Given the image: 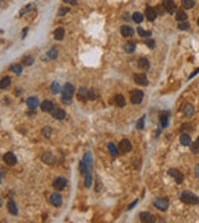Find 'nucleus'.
<instances>
[{"label": "nucleus", "mask_w": 199, "mask_h": 223, "mask_svg": "<svg viewBox=\"0 0 199 223\" xmlns=\"http://www.w3.org/2000/svg\"><path fill=\"white\" fill-rule=\"evenodd\" d=\"M26 104H28V107L30 109H35L36 107L39 105V99L36 97H30V98H28Z\"/></svg>", "instance_id": "nucleus-20"}, {"label": "nucleus", "mask_w": 199, "mask_h": 223, "mask_svg": "<svg viewBox=\"0 0 199 223\" xmlns=\"http://www.w3.org/2000/svg\"><path fill=\"white\" fill-rule=\"evenodd\" d=\"M0 206H1V198H0Z\"/></svg>", "instance_id": "nucleus-52"}, {"label": "nucleus", "mask_w": 199, "mask_h": 223, "mask_svg": "<svg viewBox=\"0 0 199 223\" xmlns=\"http://www.w3.org/2000/svg\"><path fill=\"white\" fill-rule=\"evenodd\" d=\"M183 113L186 117H192V115L194 114V108H193V105L192 104H186L183 107Z\"/></svg>", "instance_id": "nucleus-22"}, {"label": "nucleus", "mask_w": 199, "mask_h": 223, "mask_svg": "<svg viewBox=\"0 0 199 223\" xmlns=\"http://www.w3.org/2000/svg\"><path fill=\"white\" fill-rule=\"evenodd\" d=\"M118 149H120V151H121V153H123V154L129 153V151L132 150V144L129 143V140H127V139H123L122 142L120 143Z\"/></svg>", "instance_id": "nucleus-7"}, {"label": "nucleus", "mask_w": 199, "mask_h": 223, "mask_svg": "<svg viewBox=\"0 0 199 223\" xmlns=\"http://www.w3.org/2000/svg\"><path fill=\"white\" fill-rule=\"evenodd\" d=\"M64 36H65V30L62 29V27H59V29H56L55 30V32H54V37H55V40H62L64 39Z\"/></svg>", "instance_id": "nucleus-27"}, {"label": "nucleus", "mask_w": 199, "mask_h": 223, "mask_svg": "<svg viewBox=\"0 0 199 223\" xmlns=\"http://www.w3.org/2000/svg\"><path fill=\"white\" fill-rule=\"evenodd\" d=\"M61 89H62V88L60 87V84H59V83H56V82H54V83L51 84V92H52L54 94L61 92Z\"/></svg>", "instance_id": "nucleus-35"}, {"label": "nucleus", "mask_w": 199, "mask_h": 223, "mask_svg": "<svg viewBox=\"0 0 199 223\" xmlns=\"http://www.w3.org/2000/svg\"><path fill=\"white\" fill-rule=\"evenodd\" d=\"M43 161L47 165H52V164H55V158L51 154H44L43 155Z\"/></svg>", "instance_id": "nucleus-26"}, {"label": "nucleus", "mask_w": 199, "mask_h": 223, "mask_svg": "<svg viewBox=\"0 0 199 223\" xmlns=\"http://www.w3.org/2000/svg\"><path fill=\"white\" fill-rule=\"evenodd\" d=\"M153 203H154V207L161 210V211H167L168 206H169V201L167 198H157Z\"/></svg>", "instance_id": "nucleus-4"}, {"label": "nucleus", "mask_w": 199, "mask_h": 223, "mask_svg": "<svg viewBox=\"0 0 199 223\" xmlns=\"http://www.w3.org/2000/svg\"><path fill=\"white\" fill-rule=\"evenodd\" d=\"M189 27H190V25H189V22H187V21L178 22V29L182 30V31H187V30H189Z\"/></svg>", "instance_id": "nucleus-34"}, {"label": "nucleus", "mask_w": 199, "mask_h": 223, "mask_svg": "<svg viewBox=\"0 0 199 223\" xmlns=\"http://www.w3.org/2000/svg\"><path fill=\"white\" fill-rule=\"evenodd\" d=\"M77 98L81 99V101H88V89L85 87L80 88L79 93H77Z\"/></svg>", "instance_id": "nucleus-18"}, {"label": "nucleus", "mask_w": 199, "mask_h": 223, "mask_svg": "<svg viewBox=\"0 0 199 223\" xmlns=\"http://www.w3.org/2000/svg\"><path fill=\"white\" fill-rule=\"evenodd\" d=\"M10 70H11L14 73H16V74H20V73L22 72V66H21L20 63H14V64L10 66Z\"/></svg>", "instance_id": "nucleus-30"}, {"label": "nucleus", "mask_w": 199, "mask_h": 223, "mask_svg": "<svg viewBox=\"0 0 199 223\" xmlns=\"http://www.w3.org/2000/svg\"><path fill=\"white\" fill-rule=\"evenodd\" d=\"M22 63H24L25 66H30V64L34 63V59H32L31 56H25L24 60H22Z\"/></svg>", "instance_id": "nucleus-38"}, {"label": "nucleus", "mask_w": 199, "mask_h": 223, "mask_svg": "<svg viewBox=\"0 0 199 223\" xmlns=\"http://www.w3.org/2000/svg\"><path fill=\"white\" fill-rule=\"evenodd\" d=\"M75 94V87L71 83H66L64 88L61 89V97H62V102L64 103H70L71 98Z\"/></svg>", "instance_id": "nucleus-1"}, {"label": "nucleus", "mask_w": 199, "mask_h": 223, "mask_svg": "<svg viewBox=\"0 0 199 223\" xmlns=\"http://www.w3.org/2000/svg\"><path fill=\"white\" fill-rule=\"evenodd\" d=\"M137 128L139 129V130H142L143 128H144V117H142L139 119V122L137 123Z\"/></svg>", "instance_id": "nucleus-42"}, {"label": "nucleus", "mask_w": 199, "mask_h": 223, "mask_svg": "<svg viewBox=\"0 0 199 223\" xmlns=\"http://www.w3.org/2000/svg\"><path fill=\"white\" fill-rule=\"evenodd\" d=\"M143 96H144V93L142 92V90H139V89L132 90V93H131V102L133 103V104H139L141 102H142Z\"/></svg>", "instance_id": "nucleus-3"}, {"label": "nucleus", "mask_w": 199, "mask_h": 223, "mask_svg": "<svg viewBox=\"0 0 199 223\" xmlns=\"http://www.w3.org/2000/svg\"><path fill=\"white\" fill-rule=\"evenodd\" d=\"M54 108V104L51 101H44L41 103V110L45 112V113H50Z\"/></svg>", "instance_id": "nucleus-16"}, {"label": "nucleus", "mask_w": 199, "mask_h": 223, "mask_svg": "<svg viewBox=\"0 0 199 223\" xmlns=\"http://www.w3.org/2000/svg\"><path fill=\"white\" fill-rule=\"evenodd\" d=\"M67 11H69L67 7H61V9L59 10V13H57V15H59V16H62V15H65V14H67Z\"/></svg>", "instance_id": "nucleus-45"}, {"label": "nucleus", "mask_w": 199, "mask_h": 223, "mask_svg": "<svg viewBox=\"0 0 199 223\" xmlns=\"http://www.w3.org/2000/svg\"><path fill=\"white\" fill-rule=\"evenodd\" d=\"M162 5H163V7H164L165 13L174 14V11H176V4H174L173 0H164Z\"/></svg>", "instance_id": "nucleus-9"}, {"label": "nucleus", "mask_w": 199, "mask_h": 223, "mask_svg": "<svg viewBox=\"0 0 199 223\" xmlns=\"http://www.w3.org/2000/svg\"><path fill=\"white\" fill-rule=\"evenodd\" d=\"M28 30H29L28 27H26V29H24V34H22V37H25V35H26V32H28Z\"/></svg>", "instance_id": "nucleus-51"}, {"label": "nucleus", "mask_w": 199, "mask_h": 223, "mask_svg": "<svg viewBox=\"0 0 199 223\" xmlns=\"http://www.w3.org/2000/svg\"><path fill=\"white\" fill-rule=\"evenodd\" d=\"M91 184H92V176H91V172L90 173H85V186L90 187Z\"/></svg>", "instance_id": "nucleus-36"}, {"label": "nucleus", "mask_w": 199, "mask_h": 223, "mask_svg": "<svg viewBox=\"0 0 199 223\" xmlns=\"http://www.w3.org/2000/svg\"><path fill=\"white\" fill-rule=\"evenodd\" d=\"M182 5H183L184 9H192L195 5V1L194 0H182Z\"/></svg>", "instance_id": "nucleus-31"}, {"label": "nucleus", "mask_w": 199, "mask_h": 223, "mask_svg": "<svg viewBox=\"0 0 199 223\" xmlns=\"http://www.w3.org/2000/svg\"><path fill=\"white\" fill-rule=\"evenodd\" d=\"M179 142H180L182 145L189 146L190 144H192V139H190V135H189V134H182L180 138H179Z\"/></svg>", "instance_id": "nucleus-19"}, {"label": "nucleus", "mask_w": 199, "mask_h": 223, "mask_svg": "<svg viewBox=\"0 0 199 223\" xmlns=\"http://www.w3.org/2000/svg\"><path fill=\"white\" fill-rule=\"evenodd\" d=\"M144 15H146V18H147L149 21H154V20H156V18H157V11H156L154 7L148 6L147 9H146Z\"/></svg>", "instance_id": "nucleus-14"}, {"label": "nucleus", "mask_w": 199, "mask_h": 223, "mask_svg": "<svg viewBox=\"0 0 199 223\" xmlns=\"http://www.w3.org/2000/svg\"><path fill=\"white\" fill-rule=\"evenodd\" d=\"M138 66H139V68H142V70H148L149 68V61L146 59V57H141V59H138Z\"/></svg>", "instance_id": "nucleus-23"}, {"label": "nucleus", "mask_w": 199, "mask_h": 223, "mask_svg": "<svg viewBox=\"0 0 199 223\" xmlns=\"http://www.w3.org/2000/svg\"><path fill=\"white\" fill-rule=\"evenodd\" d=\"M194 175H195V177L199 180V164L195 165V167H194Z\"/></svg>", "instance_id": "nucleus-47"}, {"label": "nucleus", "mask_w": 199, "mask_h": 223, "mask_svg": "<svg viewBox=\"0 0 199 223\" xmlns=\"http://www.w3.org/2000/svg\"><path fill=\"white\" fill-rule=\"evenodd\" d=\"M192 151L193 153H199V136L195 140V143L192 144Z\"/></svg>", "instance_id": "nucleus-40"}, {"label": "nucleus", "mask_w": 199, "mask_h": 223, "mask_svg": "<svg viewBox=\"0 0 199 223\" xmlns=\"http://www.w3.org/2000/svg\"><path fill=\"white\" fill-rule=\"evenodd\" d=\"M50 203H51L52 206H55V207H60V206L62 204V197L60 193H52L51 197H50Z\"/></svg>", "instance_id": "nucleus-8"}, {"label": "nucleus", "mask_w": 199, "mask_h": 223, "mask_svg": "<svg viewBox=\"0 0 199 223\" xmlns=\"http://www.w3.org/2000/svg\"><path fill=\"white\" fill-rule=\"evenodd\" d=\"M108 149H110V153H111V155H112V156H117L118 150H117V147L114 146V144L110 143V144H108Z\"/></svg>", "instance_id": "nucleus-37"}, {"label": "nucleus", "mask_w": 199, "mask_h": 223, "mask_svg": "<svg viewBox=\"0 0 199 223\" xmlns=\"http://www.w3.org/2000/svg\"><path fill=\"white\" fill-rule=\"evenodd\" d=\"M123 50L126 51L127 53H132V52H135V50H136V45L133 42H126L123 46Z\"/></svg>", "instance_id": "nucleus-28"}, {"label": "nucleus", "mask_w": 199, "mask_h": 223, "mask_svg": "<svg viewBox=\"0 0 199 223\" xmlns=\"http://www.w3.org/2000/svg\"><path fill=\"white\" fill-rule=\"evenodd\" d=\"M197 22H198V26H199V19H198V21H197Z\"/></svg>", "instance_id": "nucleus-53"}, {"label": "nucleus", "mask_w": 199, "mask_h": 223, "mask_svg": "<svg viewBox=\"0 0 199 223\" xmlns=\"http://www.w3.org/2000/svg\"><path fill=\"white\" fill-rule=\"evenodd\" d=\"M64 1H66V3H71L72 5H76V0H64Z\"/></svg>", "instance_id": "nucleus-50"}, {"label": "nucleus", "mask_w": 199, "mask_h": 223, "mask_svg": "<svg viewBox=\"0 0 199 223\" xmlns=\"http://www.w3.org/2000/svg\"><path fill=\"white\" fill-rule=\"evenodd\" d=\"M50 113H51L52 118L56 119V120H62L66 117V113L62 109H60V108H52V110L50 112Z\"/></svg>", "instance_id": "nucleus-10"}, {"label": "nucleus", "mask_w": 199, "mask_h": 223, "mask_svg": "<svg viewBox=\"0 0 199 223\" xmlns=\"http://www.w3.org/2000/svg\"><path fill=\"white\" fill-rule=\"evenodd\" d=\"M43 135L45 138H50V135H51V128H49V127L44 128L43 129Z\"/></svg>", "instance_id": "nucleus-41"}, {"label": "nucleus", "mask_w": 199, "mask_h": 223, "mask_svg": "<svg viewBox=\"0 0 199 223\" xmlns=\"http://www.w3.org/2000/svg\"><path fill=\"white\" fill-rule=\"evenodd\" d=\"M137 203H138V200H136V201H133V202H132V203H131V204L128 206V207H127V210H128V211H129V210H132V208H133V207H135V206H136Z\"/></svg>", "instance_id": "nucleus-48"}, {"label": "nucleus", "mask_w": 199, "mask_h": 223, "mask_svg": "<svg viewBox=\"0 0 199 223\" xmlns=\"http://www.w3.org/2000/svg\"><path fill=\"white\" fill-rule=\"evenodd\" d=\"M10 84H11V78L10 77H4L3 79H0V89L9 88Z\"/></svg>", "instance_id": "nucleus-21"}, {"label": "nucleus", "mask_w": 199, "mask_h": 223, "mask_svg": "<svg viewBox=\"0 0 199 223\" xmlns=\"http://www.w3.org/2000/svg\"><path fill=\"white\" fill-rule=\"evenodd\" d=\"M139 219L142 222H154V217L149 212H141L139 213Z\"/></svg>", "instance_id": "nucleus-17"}, {"label": "nucleus", "mask_w": 199, "mask_h": 223, "mask_svg": "<svg viewBox=\"0 0 199 223\" xmlns=\"http://www.w3.org/2000/svg\"><path fill=\"white\" fill-rule=\"evenodd\" d=\"M168 120H169V113L168 112H162L159 114V123L163 128L168 125Z\"/></svg>", "instance_id": "nucleus-15"}, {"label": "nucleus", "mask_w": 199, "mask_h": 223, "mask_svg": "<svg viewBox=\"0 0 199 223\" xmlns=\"http://www.w3.org/2000/svg\"><path fill=\"white\" fill-rule=\"evenodd\" d=\"M180 201L186 204H198L199 203V197L195 196L193 192L184 191L180 195Z\"/></svg>", "instance_id": "nucleus-2"}, {"label": "nucleus", "mask_w": 199, "mask_h": 223, "mask_svg": "<svg viewBox=\"0 0 199 223\" xmlns=\"http://www.w3.org/2000/svg\"><path fill=\"white\" fill-rule=\"evenodd\" d=\"M176 19H177L179 22H182V21H187L188 16H187L186 11H183V10H179V11H177V14H176Z\"/></svg>", "instance_id": "nucleus-29"}, {"label": "nucleus", "mask_w": 199, "mask_h": 223, "mask_svg": "<svg viewBox=\"0 0 199 223\" xmlns=\"http://www.w3.org/2000/svg\"><path fill=\"white\" fill-rule=\"evenodd\" d=\"M133 34H135V30L131 26H128V25L121 26V35L123 37H131V36H133Z\"/></svg>", "instance_id": "nucleus-13"}, {"label": "nucleus", "mask_w": 199, "mask_h": 223, "mask_svg": "<svg viewBox=\"0 0 199 223\" xmlns=\"http://www.w3.org/2000/svg\"><path fill=\"white\" fill-rule=\"evenodd\" d=\"M133 78H135V82L139 86H147L148 84V79H147V76L144 73H136L133 76Z\"/></svg>", "instance_id": "nucleus-6"}, {"label": "nucleus", "mask_w": 199, "mask_h": 223, "mask_svg": "<svg viewBox=\"0 0 199 223\" xmlns=\"http://www.w3.org/2000/svg\"><path fill=\"white\" fill-rule=\"evenodd\" d=\"M47 56H49L50 60H56V59H57V51H56L55 48L50 50V51L47 52Z\"/></svg>", "instance_id": "nucleus-39"}, {"label": "nucleus", "mask_w": 199, "mask_h": 223, "mask_svg": "<svg viewBox=\"0 0 199 223\" xmlns=\"http://www.w3.org/2000/svg\"><path fill=\"white\" fill-rule=\"evenodd\" d=\"M4 161H5L6 165H9V166H14V165L18 162V160H16V156L13 153H6L4 155Z\"/></svg>", "instance_id": "nucleus-11"}, {"label": "nucleus", "mask_w": 199, "mask_h": 223, "mask_svg": "<svg viewBox=\"0 0 199 223\" xmlns=\"http://www.w3.org/2000/svg\"><path fill=\"white\" fill-rule=\"evenodd\" d=\"M146 45H147L148 47L153 48V47H154V45H156V42H154V40H146Z\"/></svg>", "instance_id": "nucleus-46"}, {"label": "nucleus", "mask_w": 199, "mask_h": 223, "mask_svg": "<svg viewBox=\"0 0 199 223\" xmlns=\"http://www.w3.org/2000/svg\"><path fill=\"white\" fill-rule=\"evenodd\" d=\"M7 211H9L11 214H18V207H16V204L13 200H10L9 202H7Z\"/></svg>", "instance_id": "nucleus-25"}, {"label": "nucleus", "mask_w": 199, "mask_h": 223, "mask_svg": "<svg viewBox=\"0 0 199 223\" xmlns=\"http://www.w3.org/2000/svg\"><path fill=\"white\" fill-rule=\"evenodd\" d=\"M198 72H199V68H197V70H195V71H194V72H193L192 74H190V76H189V78H188V79H190V78H192V77H194V76H195V74H197Z\"/></svg>", "instance_id": "nucleus-49"}, {"label": "nucleus", "mask_w": 199, "mask_h": 223, "mask_svg": "<svg viewBox=\"0 0 199 223\" xmlns=\"http://www.w3.org/2000/svg\"><path fill=\"white\" fill-rule=\"evenodd\" d=\"M168 175L172 176L174 180H176L177 184H182V182H183L184 176H183V173H182L179 170H177V169H171V170L168 171Z\"/></svg>", "instance_id": "nucleus-5"}, {"label": "nucleus", "mask_w": 199, "mask_h": 223, "mask_svg": "<svg viewBox=\"0 0 199 223\" xmlns=\"http://www.w3.org/2000/svg\"><path fill=\"white\" fill-rule=\"evenodd\" d=\"M114 104L117 105V107H124V104H126L124 97L122 94H116L114 96Z\"/></svg>", "instance_id": "nucleus-24"}, {"label": "nucleus", "mask_w": 199, "mask_h": 223, "mask_svg": "<svg viewBox=\"0 0 199 223\" xmlns=\"http://www.w3.org/2000/svg\"><path fill=\"white\" fill-rule=\"evenodd\" d=\"M156 11H157V14H161V15L165 14V10H164L163 5H159V6H157V7H156Z\"/></svg>", "instance_id": "nucleus-43"}, {"label": "nucleus", "mask_w": 199, "mask_h": 223, "mask_svg": "<svg viewBox=\"0 0 199 223\" xmlns=\"http://www.w3.org/2000/svg\"><path fill=\"white\" fill-rule=\"evenodd\" d=\"M66 185H67V181H66V179H64V177H57L52 184L54 188H56V190H64L66 187Z\"/></svg>", "instance_id": "nucleus-12"}, {"label": "nucleus", "mask_w": 199, "mask_h": 223, "mask_svg": "<svg viewBox=\"0 0 199 223\" xmlns=\"http://www.w3.org/2000/svg\"><path fill=\"white\" fill-rule=\"evenodd\" d=\"M137 32H138V35L141 36V37H151V31H147V30H144V29H142V27H138L137 29Z\"/></svg>", "instance_id": "nucleus-32"}, {"label": "nucleus", "mask_w": 199, "mask_h": 223, "mask_svg": "<svg viewBox=\"0 0 199 223\" xmlns=\"http://www.w3.org/2000/svg\"><path fill=\"white\" fill-rule=\"evenodd\" d=\"M182 130H189V131H192V130H193V127L190 125V124L186 123V124H183V125H182Z\"/></svg>", "instance_id": "nucleus-44"}, {"label": "nucleus", "mask_w": 199, "mask_h": 223, "mask_svg": "<svg viewBox=\"0 0 199 223\" xmlns=\"http://www.w3.org/2000/svg\"><path fill=\"white\" fill-rule=\"evenodd\" d=\"M0 182H1V180H0Z\"/></svg>", "instance_id": "nucleus-54"}, {"label": "nucleus", "mask_w": 199, "mask_h": 223, "mask_svg": "<svg viewBox=\"0 0 199 223\" xmlns=\"http://www.w3.org/2000/svg\"><path fill=\"white\" fill-rule=\"evenodd\" d=\"M132 20H133L135 22H137V24H141L143 21V15L141 13H135L133 15H132Z\"/></svg>", "instance_id": "nucleus-33"}]
</instances>
